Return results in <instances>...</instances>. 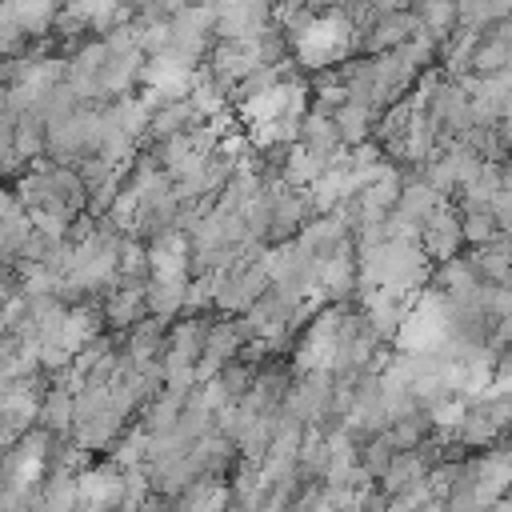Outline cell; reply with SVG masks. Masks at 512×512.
Returning <instances> with one entry per match:
<instances>
[{
    "instance_id": "1",
    "label": "cell",
    "mask_w": 512,
    "mask_h": 512,
    "mask_svg": "<svg viewBox=\"0 0 512 512\" xmlns=\"http://www.w3.org/2000/svg\"><path fill=\"white\" fill-rule=\"evenodd\" d=\"M416 20H420V32L432 40V44H444L456 36L460 28V12H456V0H416Z\"/></svg>"
}]
</instances>
